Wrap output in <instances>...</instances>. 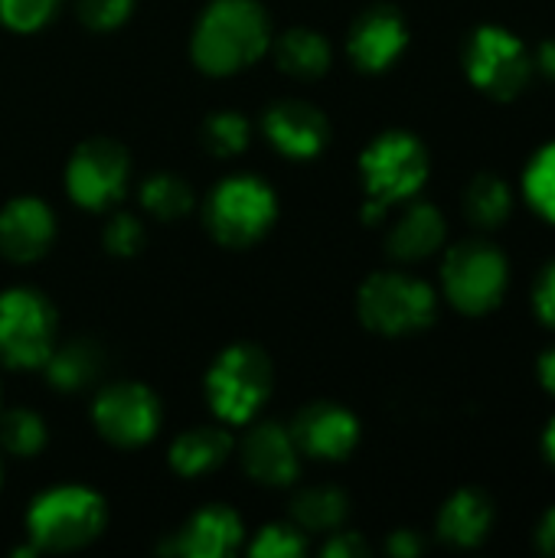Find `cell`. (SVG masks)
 <instances>
[{"label":"cell","mask_w":555,"mask_h":558,"mask_svg":"<svg viewBox=\"0 0 555 558\" xmlns=\"http://www.w3.org/2000/svg\"><path fill=\"white\" fill-rule=\"evenodd\" d=\"M272 23L258 0H213L196 20L190 56L206 75H232L262 59Z\"/></svg>","instance_id":"obj_1"},{"label":"cell","mask_w":555,"mask_h":558,"mask_svg":"<svg viewBox=\"0 0 555 558\" xmlns=\"http://www.w3.org/2000/svg\"><path fill=\"white\" fill-rule=\"evenodd\" d=\"M360 177L366 186L363 219L379 222L393 203L412 199L429 180V150L409 131L379 134L360 157Z\"/></svg>","instance_id":"obj_2"},{"label":"cell","mask_w":555,"mask_h":558,"mask_svg":"<svg viewBox=\"0 0 555 558\" xmlns=\"http://www.w3.org/2000/svg\"><path fill=\"white\" fill-rule=\"evenodd\" d=\"M108 523L105 500L88 487H52L26 510V539L36 553H75L92 546Z\"/></svg>","instance_id":"obj_3"},{"label":"cell","mask_w":555,"mask_h":558,"mask_svg":"<svg viewBox=\"0 0 555 558\" xmlns=\"http://www.w3.org/2000/svg\"><path fill=\"white\" fill-rule=\"evenodd\" d=\"M203 219L213 239L226 248H249L275 226L278 196L265 180L236 173L213 186L203 206Z\"/></svg>","instance_id":"obj_4"},{"label":"cell","mask_w":555,"mask_h":558,"mask_svg":"<svg viewBox=\"0 0 555 558\" xmlns=\"http://www.w3.org/2000/svg\"><path fill=\"white\" fill-rule=\"evenodd\" d=\"M272 360L252 343H236L216 356L206 373L209 409L226 425H249L272 396Z\"/></svg>","instance_id":"obj_5"},{"label":"cell","mask_w":555,"mask_h":558,"mask_svg":"<svg viewBox=\"0 0 555 558\" xmlns=\"http://www.w3.org/2000/svg\"><path fill=\"white\" fill-rule=\"evenodd\" d=\"M357 311L370 330L383 337H402V333L425 330L435 320L438 304H435V291L425 281L399 271H379L363 281Z\"/></svg>","instance_id":"obj_6"},{"label":"cell","mask_w":555,"mask_h":558,"mask_svg":"<svg viewBox=\"0 0 555 558\" xmlns=\"http://www.w3.org/2000/svg\"><path fill=\"white\" fill-rule=\"evenodd\" d=\"M56 347V307L36 288L0 291V363L43 369Z\"/></svg>","instance_id":"obj_7"},{"label":"cell","mask_w":555,"mask_h":558,"mask_svg":"<svg viewBox=\"0 0 555 558\" xmlns=\"http://www.w3.org/2000/svg\"><path fill=\"white\" fill-rule=\"evenodd\" d=\"M442 284L448 301L461 314H487L507 291V258L481 239L458 242L442 265Z\"/></svg>","instance_id":"obj_8"},{"label":"cell","mask_w":555,"mask_h":558,"mask_svg":"<svg viewBox=\"0 0 555 558\" xmlns=\"http://www.w3.org/2000/svg\"><path fill=\"white\" fill-rule=\"evenodd\" d=\"M468 78L491 98H517L533 78V56L504 26H478L464 46Z\"/></svg>","instance_id":"obj_9"},{"label":"cell","mask_w":555,"mask_h":558,"mask_svg":"<svg viewBox=\"0 0 555 558\" xmlns=\"http://www.w3.org/2000/svg\"><path fill=\"white\" fill-rule=\"evenodd\" d=\"M131 177V157L128 150L111 137H92L75 147L65 167V190L75 206L101 213L114 206Z\"/></svg>","instance_id":"obj_10"},{"label":"cell","mask_w":555,"mask_h":558,"mask_svg":"<svg viewBox=\"0 0 555 558\" xmlns=\"http://www.w3.org/2000/svg\"><path fill=\"white\" fill-rule=\"evenodd\" d=\"M92 422L114 448H141L160 428V399L141 383H114L98 392Z\"/></svg>","instance_id":"obj_11"},{"label":"cell","mask_w":555,"mask_h":558,"mask_svg":"<svg viewBox=\"0 0 555 558\" xmlns=\"http://www.w3.org/2000/svg\"><path fill=\"white\" fill-rule=\"evenodd\" d=\"M288 432L301 458H317V461H343L353 454L360 441V422L353 418L350 409L337 402H311L307 409L298 412Z\"/></svg>","instance_id":"obj_12"},{"label":"cell","mask_w":555,"mask_h":558,"mask_svg":"<svg viewBox=\"0 0 555 558\" xmlns=\"http://www.w3.org/2000/svg\"><path fill=\"white\" fill-rule=\"evenodd\" d=\"M262 131L272 141V147L291 160H311L330 141L327 114L317 105L301 101V98L275 101L262 118Z\"/></svg>","instance_id":"obj_13"},{"label":"cell","mask_w":555,"mask_h":558,"mask_svg":"<svg viewBox=\"0 0 555 558\" xmlns=\"http://www.w3.org/2000/svg\"><path fill=\"white\" fill-rule=\"evenodd\" d=\"M409 43V26L402 13L389 3L366 7L347 36V52L363 72H383L389 69Z\"/></svg>","instance_id":"obj_14"},{"label":"cell","mask_w":555,"mask_h":558,"mask_svg":"<svg viewBox=\"0 0 555 558\" xmlns=\"http://www.w3.org/2000/svg\"><path fill=\"white\" fill-rule=\"evenodd\" d=\"M242 533L245 530L239 513L222 504H213L193 513L180 533L157 546V553L180 558H226L242 546Z\"/></svg>","instance_id":"obj_15"},{"label":"cell","mask_w":555,"mask_h":558,"mask_svg":"<svg viewBox=\"0 0 555 558\" xmlns=\"http://www.w3.org/2000/svg\"><path fill=\"white\" fill-rule=\"evenodd\" d=\"M242 468L255 484L288 487L298 481L301 451L291 432L278 422H258L242 438Z\"/></svg>","instance_id":"obj_16"},{"label":"cell","mask_w":555,"mask_h":558,"mask_svg":"<svg viewBox=\"0 0 555 558\" xmlns=\"http://www.w3.org/2000/svg\"><path fill=\"white\" fill-rule=\"evenodd\" d=\"M56 239V216L36 196H16L0 209V255L10 262H36Z\"/></svg>","instance_id":"obj_17"},{"label":"cell","mask_w":555,"mask_h":558,"mask_svg":"<svg viewBox=\"0 0 555 558\" xmlns=\"http://www.w3.org/2000/svg\"><path fill=\"white\" fill-rule=\"evenodd\" d=\"M494 507L481 490H458L438 513V539L455 549H474L487 539Z\"/></svg>","instance_id":"obj_18"},{"label":"cell","mask_w":555,"mask_h":558,"mask_svg":"<svg viewBox=\"0 0 555 558\" xmlns=\"http://www.w3.org/2000/svg\"><path fill=\"white\" fill-rule=\"evenodd\" d=\"M445 219L429 203H412L389 232V255L399 262H422L445 242Z\"/></svg>","instance_id":"obj_19"},{"label":"cell","mask_w":555,"mask_h":558,"mask_svg":"<svg viewBox=\"0 0 555 558\" xmlns=\"http://www.w3.org/2000/svg\"><path fill=\"white\" fill-rule=\"evenodd\" d=\"M232 454V435L226 428L196 425L170 445V468L180 477H203L222 468Z\"/></svg>","instance_id":"obj_20"},{"label":"cell","mask_w":555,"mask_h":558,"mask_svg":"<svg viewBox=\"0 0 555 558\" xmlns=\"http://www.w3.org/2000/svg\"><path fill=\"white\" fill-rule=\"evenodd\" d=\"M275 59H278V69L294 75V78H317L330 69L334 49H330L324 33L307 29V26H294V29L278 36Z\"/></svg>","instance_id":"obj_21"},{"label":"cell","mask_w":555,"mask_h":558,"mask_svg":"<svg viewBox=\"0 0 555 558\" xmlns=\"http://www.w3.org/2000/svg\"><path fill=\"white\" fill-rule=\"evenodd\" d=\"M101 350L92 340H72L65 347H52L49 360L43 363L46 383L59 392H79L92 386L101 373Z\"/></svg>","instance_id":"obj_22"},{"label":"cell","mask_w":555,"mask_h":558,"mask_svg":"<svg viewBox=\"0 0 555 558\" xmlns=\"http://www.w3.org/2000/svg\"><path fill=\"white\" fill-rule=\"evenodd\" d=\"M350 500L337 487H311L291 500V523L304 533H334L343 526Z\"/></svg>","instance_id":"obj_23"},{"label":"cell","mask_w":555,"mask_h":558,"mask_svg":"<svg viewBox=\"0 0 555 558\" xmlns=\"http://www.w3.org/2000/svg\"><path fill=\"white\" fill-rule=\"evenodd\" d=\"M514 209V196L510 186L494 177V173H481L468 183L464 190V213L478 229H497L504 226V219Z\"/></svg>","instance_id":"obj_24"},{"label":"cell","mask_w":555,"mask_h":558,"mask_svg":"<svg viewBox=\"0 0 555 558\" xmlns=\"http://www.w3.org/2000/svg\"><path fill=\"white\" fill-rule=\"evenodd\" d=\"M141 203L144 209L154 216V219H164V222H173L180 216L190 213L193 206V190L186 180L173 177V173H150L144 183H141Z\"/></svg>","instance_id":"obj_25"},{"label":"cell","mask_w":555,"mask_h":558,"mask_svg":"<svg viewBox=\"0 0 555 558\" xmlns=\"http://www.w3.org/2000/svg\"><path fill=\"white\" fill-rule=\"evenodd\" d=\"M0 448L13 458H36L46 448V425L29 409H10L0 415Z\"/></svg>","instance_id":"obj_26"},{"label":"cell","mask_w":555,"mask_h":558,"mask_svg":"<svg viewBox=\"0 0 555 558\" xmlns=\"http://www.w3.org/2000/svg\"><path fill=\"white\" fill-rule=\"evenodd\" d=\"M252 124L239 111H216L203 121V144L216 157H236L249 147Z\"/></svg>","instance_id":"obj_27"},{"label":"cell","mask_w":555,"mask_h":558,"mask_svg":"<svg viewBox=\"0 0 555 558\" xmlns=\"http://www.w3.org/2000/svg\"><path fill=\"white\" fill-rule=\"evenodd\" d=\"M523 190L530 206L546 216L550 222H555V144H546L527 167L523 177Z\"/></svg>","instance_id":"obj_28"},{"label":"cell","mask_w":555,"mask_h":558,"mask_svg":"<svg viewBox=\"0 0 555 558\" xmlns=\"http://www.w3.org/2000/svg\"><path fill=\"white\" fill-rule=\"evenodd\" d=\"M249 553L255 558H301L307 553V533L294 523H272L255 533Z\"/></svg>","instance_id":"obj_29"},{"label":"cell","mask_w":555,"mask_h":558,"mask_svg":"<svg viewBox=\"0 0 555 558\" xmlns=\"http://www.w3.org/2000/svg\"><path fill=\"white\" fill-rule=\"evenodd\" d=\"M59 7L62 0H0V23L13 33H33L43 29Z\"/></svg>","instance_id":"obj_30"},{"label":"cell","mask_w":555,"mask_h":558,"mask_svg":"<svg viewBox=\"0 0 555 558\" xmlns=\"http://www.w3.org/2000/svg\"><path fill=\"white\" fill-rule=\"evenodd\" d=\"M101 242H105V248H108L111 255L131 258V255H137L141 245H144V226H141V219H134V216H128V213H118V216H111V219L105 222Z\"/></svg>","instance_id":"obj_31"},{"label":"cell","mask_w":555,"mask_h":558,"mask_svg":"<svg viewBox=\"0 0 555 558\" xmlns=\"http://www.w3.org/2000/svg\"><path fill=\"white\" fill-rule=\"evenodd\" d=\"M75 10L88 29L108 33V29H118L131 16L134 0H75Z\"/></svg>","instance_id":"obj_32"},{"label":"cell","mask_w":555,"mask_h":558,"mask_svg":"<svg viewBox=\"0 0 555 558\" xmlns=\"http://www.w3.org/2000/svg\"><path fill=\"white\" fill-rule=\"evenodd\" d=\"M533 307L540 314L543 324H550L555 330V262L546 265V271L540 275L536 281V291H533Z\"/></svg>","instance_id":"obj_33"},{"label":"cell","mask_w":555,"mask_h":558,"mask_svg":"<svg viewBox=\"0 0 555 558\" xmlns=\"http://www.w3.org/2000/svg\"><path fill=\"white\" fill-rule=\"evenodd\" d=\"M327 558H363L370 556V546L360 533H330V539L321 549Z\"/></svg>","instance_id":"obj_34"},{"label":"cell","mask_w":555,"mask_h":558,"mask_svg":"<svg viewBox=\"0 0 555 558\" xmlns=\"http://www.w3.org/2000/svg\"><path fill=\"white\" fill-rule=\"evenodd\" d=\"M386 549H389V556L393 558H415V556H422L425 543H422V536H419V533H412V530H399V533H393V536H389Z\"/></svg>","instance_id":"obj_35"},{"label":"cell","mask_w":555,"mask_h":558,"mask_svg":"<svg viewBox=\"0 0 555 558\" xmlns=\"http://www.w3.org/2000/svg\"><path fill=\"white\" fill-rule=\"evenodd\" d=\"M536 549L543 556H555V507L543 517V523L536 530Z\"/></svg>","instance_id":"obj_36"},{"label":"cell","mask_w":555,"mask_h":558,"mask_svg":"<svg viewBox=\"0 0 555 558\" xmlns=\"http://www.w3.org/2000/svg\"><path fill=\"white\" fill-rule=\"evenodd\" d=\"M540 383L555 396V347H550V350L540 356Z\"/></svg>","instance_id":"obj_37"},{"label":"cell","mask_w":555,"mask_h":558,"mask_svg":"<svg viewBox=\"0 0 555 558\" xmlns=\"http://www.w3.org/2000/svg\"><path fill=\"white\" fill-rule=\"evenodd\" d=\"M533 65H540L550 78H555V39H546L543 46H540V52H536V62Z\"/></svg>","instance_id":"obj_38"},{"label":"cell","mask_w":555,"mask_h":558,"mask_svg":"<svg viewBox=\"0 0 555 558\" xmlns=\"http://www.w3.org/2000/svg\"><path fill=\"white\" fill-rule=\"evenodd\" d=\"M543 451H546V458L555 464V418L550 422V428H546V435H543Z\"/></svg>","instance_id":"obj_39"},{"label":"cell","mask_w":555,"mask_h":558,"mask_svg":"<svg viewBox=\"0 0 555 558\" xmlns=\"http://www.w3.org/2000/svg\"><path fill=\"white\" fill-rule=\"evenodd\" d=\"M0 484H3V464H0Z\"/></svg>","instance_id":"obj_40"}]
</instances>
